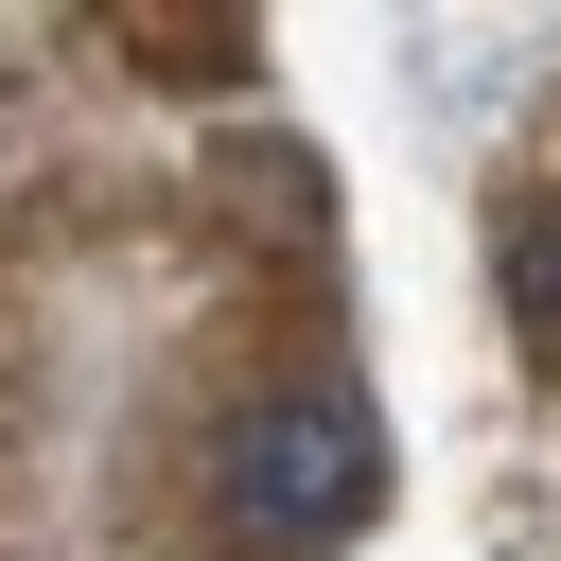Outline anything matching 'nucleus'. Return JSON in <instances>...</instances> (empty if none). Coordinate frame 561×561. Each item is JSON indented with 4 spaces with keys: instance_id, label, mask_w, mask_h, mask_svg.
<instances>
[{
    "instance_id": "obj_1",
    "label": "nucleus",
    "mask_w": 561,
    "mask_h": 561,
    "mask_svg": "<svg viewBox=\"0 0 561 561\" xmlns=\"http://www.w3.org/2000/svg\"><path fill=\"white\" fill-rule=\"evenodd\" d=\"M368 491H386V438H368L351 386H263V403L228 421V526L333 543V526H368Z\"/></svg>"
}]
</instances>
